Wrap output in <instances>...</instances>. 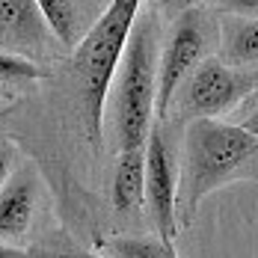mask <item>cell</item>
<instances>
[{
  "label": "cell",
  "instance_id": "cell-9",
  "mask_svg": "<svg viewBox=\"0 0 258 258\" xmlns=\"http://www.w3.org/2000/svg\"><path fill=\"white\" fill-rule=\"evenodd\" d=\"M110 199H113L116 214H134L146 208V146L119 152Z\"/></svg>",
  "mask_w": 258,
  "mask_h": 258
},
{
  "label": "cell",
  "instance_id": "cell-8",
  "mask_svg": "<svg viewBox=\"0 0 258 258\" xmlns=\"http://www.w3.org/2000/svg\"><path fill=\"white\" fill-rule=\"evenodd\" d=\"M53 39L36 0H0V48L12 53L48 51Z\"/></svg>",
  "mask_w": 258,
  "mask_h": 258
},
{
  "label": "cell",
  "instance_id": "cell-3",
  "mask_svg": "<svg viewBox=\"0 0 258 258\" xmlns=\"http://www.w3.org/2000/svg\"><path fill=\"white\" fill-rule=\"evenodd\" d=\"M157 30L152 15L137 21L116 72V140L119 152L143 149L157 122Z\"/></svg>",
  "mask_w": 258,
  "mask_h": 258
},
{
  "label": "cell",
  "instance_id": "cell-2",
  "mask_svg": "<svg viewBox=\"0 0 258 258\" xmlns=\"http://www.w3.org/2000/svg\"><path fill=\"white\" fill-rule=\"evenodd\" d=\"M140 6L143 0H110L104 12L95 18V24L78 42L75 56H72L80 113H83V125H86L92 146L101 143L104 107L110 98L116 72L122 66L125 48L131 42V33L137 27Z\"/></svg>",
  "mask_w": 258,
  "mask_h": 258
},
{
  "label": "cell",
  "instance_id": "cell-12",
  "mask_svg": "<svg viewBox=\"0 0 258 258\" xmlns=\"http://www.w3.org/2000/svg\"><path fill=\"white\" fill-rule=\"evenodd\" d=\"M104 255L110 258H178L172 240L160 237V234H122V237H110L101 246Z\"/></svg>",
  "mask_w": 258,
  "mask_h": 258
},
{
  "label": "cell",
  "instance_id": "cell-18",
  "mask_svg": "<svg viewBox=\"0 0 258 258\" xmlns=\"http://www.w3.org/2000/svg\"><path fill=\"white\" fill-rule=\"evenodd\" d=\"M252 95H255V101H252L249 107H246V113H243L240 125H243V128H249L252 134H258V89L252 92Z\"/></svg>",
  "mask_w": 258,
  "mask_h": 258
},
{
  "label": "cell",
  "instance_id": "cell-14",
  "mask_svg": "<svg viewBox=\"0 0 258 258\" xmlns=\"http://www.w3.org/2000/svg\"><path fill=\"white\" fill-rule=\"evenodd\" d=\"M223 15H258V0H214Z\"/></svg>",
  "mask_w": 258,
  "mask_h": 258
},
{
  "label": "cell",
  "instance_id": "cell-4",
  "mask_svg": "<svg viewBox=\"0 0 258 258\" xmlns=\"http://www.w3.org/2000/svg\"><path fill=\"white\" fill-rule=\"evenodd\" d=\"M220 42V27L205 9L193 6L175 15V24L169 30V39L157 59V122H163L175 104V95L184 80L193 75V69L211 56L214 45Z\"/></svg>",
  "mask_w": 258,
  "mask_h": 258
},
{
  "label": "cell",
  "instance_id": "cell-1",
  "mask_svg": "<svg viewBox=\"0 0 258 258\" xmlns=\"http://www.w3.org/2000/svg\"><path fill=\"white\" fill-rule=\"evenodd\" d=\"M234 181H258V134L240 122L193 119L178 160V226L187 229L208 196Z\"/></svg>",
  "mask_w": 258,
  "mask_h": 258
},
{
  "label": "cell",
  "instance_id": "cell-7",
  "mask_svg": "<svg viewBox=\"0 0 258 258\" xmlns=\"http://www.w3.org/2000/svg\"><path fill=\"white\" fill-rule=\"evenodd\" d=\"M39 193H42V181L33 163L15 166V172L0 190V240L9 243L30 232L39 208Z\"/></svg>",
  "mask_w": 258,
  "mask_h": 258
},
{
  "label": "cell",
  "instance_id": "cell-13",
  "mask_svg": "<svg viewBox=\"0 0 258 258\" xmlns=\"http://www.w3.org/2000/svg\"><path fill=\"white\" fill-rule=\"evenodd\" d=\"M45 72L24 53H12L0 48V83H24V80H42Z\"/></svg>",
  "mask_w": 258,
  "mask_h": 258
},
{
  "label": "cell",
  "instance_id": "cell-11",
  "mask_svg": "<svg viewBox=\"0 0 258 258\" xmlns=\"http://www.w3.org/2000/svg\"><path fill=\"white\" fill-rule=\"evenodd\" d=\"M36 3H39L45 21L51 27V33L56 36V42L75 51L78 42L83 39V36H80V27H83L80 24V21H83V6H80V0H36Z\"/></svg>",
  "mask_w": 258,
  "mask_h": 258
},
{
  "label": "cell",
  "instance_id": "cell-6",
  "mask_svg": "<svg viewBox=\"0 0 258 258\" xmlns=\"http://www.w3.org/2000/svg\"><path fill=\"white\" fill-rule=\"evenodd\" d=\"M146 211L160 237L178 234V157L160 128L146 143Z\"/></svg>",
  "mask_w": 258,
  "mask_h": 258
},
{
  "label": "cell",
  "instance_id": "cell-15",
  "mask_svg": "<svg viewBox=\"0 0 258 258\" xmlns=\"http://www.w3.org/2000/svg\"><path fill=\"white\" fill-rule=\"evenodd\" d=\"M12 172H15V146L0 137V190H3V184L9 181Z\"/></svg>",
  "mask_w": 258,
  "mask_h": 258
},
{
  "label": "cell",
  "instance_id": "cell-16",
  "mask_svg": "<svg viewBox=\"0 0 258 258\" xmlns=\"http://www.w3.org/2000/svg\"><path fill=\"white\" fill-rule=\"evenodd\" d=\"M33 258H110V255H104V252H86V249H56V246H48V249H36Z\"/></svg>",
  "mask_w": 258,
  "mask_h": 258
},
{
  "label": "cell",
  "instance_id": "cell-19",
  "mask_svg": "<svg viewBox=\"0 0 258 258\" xmlns=\"http://www.w3.org/2000/svg\"><path fill=\"white\" fill-rule=\"evenodd\" d=\"M0 258H33V252L30 249H18V246L0 240Z\"/></svg>",
  "mask_w": 258,
  "mask_h": 258
},
{
  "label": "cell",
  "instance_id": "cell-17",
  "mask_svg": "<svg viewBox=\"0 0 258 258\" xmlns=\"http://www.w3.org/2000/svg\"><path fill=\"white\" fill-rule=\"evenodd\" d=\"M152 3H155L160 12L172 15V18H175V15H181L184 9H193V6H199V0H152Z\"/></svg>",
  "mask_w": 258,
  "mask_h": 258
},
{
  "label": "cell",
  "instance_id": "cell-10",
  "mask_svg": "<svg viewBox=\"0 0 258 258\" xmlns=\"http://www.w3.org/2000/svg\"><path fill=\"white\" fill-rule=\"evenodd\" d=\"M220 59L237 66V69H249L258 66V15H223L220 21Z\"/></svg>",
  "mask_w": 258,
  "mask_h": 258
},
{
  "label": "cell",
  "instance_id": "cell-5",
  "mask_svg": "<svg viewBox=\"0 0 258 258\" xmlns=\"http://www.w3.org/2000/svg\"><path fill=\"white\" fill-rule=\"evenodd\" d=\"M255 89H258L255 72H243L237 66L223 62L220 56H208L193 69V75L184 80L172 107L184 122L220 119V116L232 113L237 104H243Z\"/></svg>",
  "mask_w": 258,
  "mask_h": 258
}]
</instances>
